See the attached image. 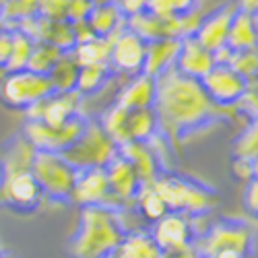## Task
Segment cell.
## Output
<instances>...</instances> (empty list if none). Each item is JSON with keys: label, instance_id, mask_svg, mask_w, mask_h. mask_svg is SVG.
Returning <instances> with one entry per match:
<instances>
[{"label": "cell", "instance_id": "cell-1", "mask_svg": "<svg viewBox=\"0 0 258 258\" xmlns=\"http://www.w3.org/2000/svg\"><path fill=\"white\" fill-rule=\"evenodd\" d=\"M155 81L157 93L153 110L159 120V135L167 139V143L176 145L225 116V107L209 99L201 81L182 75L176 67L161 73Z\"/></svg>", "mask_w": 258, "mask_h": 258}, {"label": "cell", "instance_id": "cell-2", "mask_svg": "<svg viewBox=\"0 0 258 258\" xmlns=\"http://www.w3.org/2000/svg\"><path fill=\"white\" fill-rule=\"evenodd\" d=\"M114 207H83L79 225L71 240L69 252L73 258H112L122 240L126 225Z\"/></svg>", "mask_w": 258, "mask_h": 258}, {"label": "cell", "instance_id": "cell-3", "mask_svg": "<svg viewBox=\"0 0 258 258\" xmlns=\"http://www.w3.org/2000/svg\"><path fill=\"white\" fill-rule=\"evenodd\" d=\"M153 188L167 205L169 211L188 215L190 219L203 217L217 207L219 199L215 190L201 184L199 180L184 178L178 174H165L161 171L159 178L153 182Z\"/></svg>", "mask_w": 258, "mask_h": 258}, {"label": "cell", "instance_id": "cell-4", "mask_svg": "<svg viewBox=\"0 0 258 258\" xmlns=\"http://www.w3.org/2000/svg\"><path fill=\"white\" fill-rule=\"evenodd\" d=\"M31 174L46 199L56 203H71L79 169L69 163L62 153L37 151L31 163Z\"/></svg>", "mask_w": 258, "mask_h": 258}, {"label": "cell", "instance_id": "cell-5", "mask_svg": "<svg viewBox=\"0 0 258 258\" xmlns=\"http://www.w3.org/2000/svg\"><path fill=\"white\" fill-rule=\"evenodd\" d=\"M116 141L103 131L99 122H87L83 135L64 151L62 155L77 169L87 167H105L118 155Z\"/></svg>", "mask_w": 258, "mask_h": 258}, {"label": "cell", "instance_id": "cell-6", "mask_svg": "<svg viewBox=\"0 0 258 258\" xmlns=\"http://www.w3.org/2000/svg\"><path fill=\"white\" fill-rule=\"evenodd\" d=\"M54 93V85L48 75H39L29 69L7 73L0 83V97L13 110H29L37 101Z\"/></svg>", "mask_w": 258, "mask_h": 258}, {"label": "cell", "instance_id": "cell-7", "mask_svg": "<svg viewBox=\"0 0 258 258\" xmlns=\"http://www.w3.org/2000/svg\"><path fill=\"white\" fill-rule=\"evenodd\" d=\"M89 120H85L81 114L69 120L67 124L52 126L41 120H27L25 124V139L37 149V151H52V153H64L67 149L83 135L85 126Z\"/></svg>", "mask_w": 258, "mask_h": 258}, {"label": "cell", "instance_id": "cell-8", "mask_svg": "<svg viewBox=\"0 0 258 258\" xmlns=\"http://www.w3.org/2000/svg\"><path fill=\"white\" fill-rule=\"evenodd\" d=\"M203 258H211L221 250H238L248 254L252 248V229L240 219H221L213 223L197 242Z\"/></svg>", "mask_w": 258, "mask_h": 258}, {"label": "cell", "instance_id": "cell-9", "mask_svg": "<svg viewBox=\"0 0 258 258\" xmlns=\"http://www.w3.org/2000/svg\"><path fill=\"white\" fill-rule=\"evenodd\" d=\"M201 85L209 99L221 107L235 105L250 89V81L240 73H235L229 64H215L201 79Z\"/></svg>", "mask_w": 258, "mask_h": 258}, {"label": "cell", "instance_id": "cell-10", "mask_svg": "<svg viewBox=\"0 0 258 258\" xmlns=\"http://www.w3.org/2000/svg\"><path fill=\"white\" fill-rule=\"evenodd\" d=\"M41 201H44V192L33 178L31 169L3 174V180H0V205L27 213L35 211L41 205Z\"/></svg>", "mask_w": 258, "mask_h": 258}, {"label": "cell", "instance_id": "cell-11", "mask_svg": "<svg viewBox=\"0 0 258 258\" xmlns=\"http://www.w3.org/2000/svg\"><path fill=\"white\" fill-rule=\"evenodd\" d=\"M147 54V41H143L137 33L124 27L120 33L112 37V52H110V67L118 75L135 77L143 73Z\"/></svg>", "mask_w": 258, "mask_h": 258}, {"label": "cell", "instance_id": "cell-12", "mask_svg": "<svg viewBox=\"0 0 258 258\" xmlns=\"http://www.w3.org/2000/svg\"><path fill=\"white\" fill-rule=\"evenodd\" d=\"M71 203H75L81 209L83 207H114L105 167L79 169L77 182L71 195Z\"/></svg>", "mask_w": 258, "mask_h": 258}, {"label": "cell", "instance_id": "cell-13", "mask_svg": "<svg viewBox=\"0 0 258 258\" xmlns=\"http://www.w3.org/2000/svg\"><path fill=\"white\" fill-rule=\"evenodd\" d=\"M149 233H151V238L155 240L161 252H171V250H180V248L197 244L192 219L188 215L174 213V211H169L159 221H155Z\"/></svg>", "mask_w": 258, "mask_h": 258}, {"label": "cell", "instance_id": "cell-14", "mask_svg": "<svg viewBox=\"0 0 258 258\" xmlns=\"http://www.w3.org/2000/svg\"><path fill=\"white\" fill-rule=\"evenodd\" d=\"M81 99H83V95L77 89L75 91H67V93L54 91L46 99H41V101H37L35 105L29 107L27 110V120H41V122L52 124V126L67 124L69 120L79 116Z\"/></svg>", "mask_w": 258, "mask_h": 258}, {"label": "cell", "instance_id": "cell-15", "mask_svg": "<svg viewBox=\"0 0 258 258\" xmlns=\"http://www.w3.org/2000/svg\"><path fill=\"white\" fill-rule=\"evenodd\" d=\"M105 174H107V182H110V190H112V205L114 209H122L124 205H135V197L139 188L143 186L135 167L128 163V159H124L120 153L105 165Z\"/></svg>", "mask_w": 258, "mask_h": 258}, {"label": "cell", "instance_id": "cell-16", "mask_svg": "<svg viewBox=\"0 0 258 258\" xmlns=\"http://www.w3.org/2000/svg\"><path fill=\"white\" fill-rule=\"evenodd\" d=\"M235 11H238L235 5H225V7H219L217 11L203 17L195 37L213 54L221 50L223 46H227V35H229L231 19H233Z\"/></svg>", "mask_w": 258, "mask_h": 258}, {"label": "cell", "instance_id": "cell-17", "mask_svg": "<svg viewBox=\"0 0 258 258\" xmlns=\"http://www.w3.org/2000/svg\"><path fill=\"white\" fill-rule=\"evenodd\" d=\"M118 153L128 159L137 171V176L141 184H153L159 174H161V161L159 153L151 147V143H143V141H131L126 145H120Z\"/></svg>", "mask_w": 258, "mask_h": 258}, {"label": "cell", "instance_id": "cell-18", "mask_svg": "<svg viewBox=\"0 0 258 258\" xmlns=\"http://www.w3.org/2000/svg\"><path fill=\"white\" fill-rule=\"evenodd\" d=\"M215 64H217L215 54L211 50H207L195 35L182 39V46H180V52H178V58L174 64L182 75L201 81Z\"/></svg>", "mask_w": 258, "mask_h": 258}, {"label": "cell", "instance_id": "cell-19", "mask_svg": "<svg viewBox=\"0 0 258 258\" xmlns=\"http://www.w3.org/2000/svg\"><path fill=\"white\" fill-rule=\"evenodd\" d=\"M157 93V81L155 77H149L139 73L135 77H128L124 87L120 89L116 103L126 107V110H143V107H153Z\"/></svg>", "mask_w": 258, "mask_h": 258}, {"label": "cell", "instance_id": "cell-20", "mask_svg": "<svg viewBox=\"0 0 258 258\" xmlns=\"http://www.w3.org/2000/svg\"><path fill=\"white\" fill-rule=\"evenodd\" d=\"M180 46H182V39H178V37H161L155 41H149L143 73L157 79L161 73L171 69L176 64Z\"/></svg>", "mask_w": 258, "mask_h": 258}, {"label": "cell", "instance_id": "cell-21", "mask_svg": "<svg viewBox=\"0 0 258 258\" xmlns=\"http://www.w3.org/2000/svg\"><path fill=\"white\" fill-rule=\"evenodd\" d=\"M227 46L233 52H244V50H254L258 48V31L254 23V15L246 11H235L231 19V27L227 35Z\"/></svg>", "mask_w": 258, "mask_h": 258}, {"label": "cell", "instance_id": "cell-22", "mask_svg": "<svg viewBox=\"0 0 258 258\" xmlns=\"http://www.w3.org/2000/svg\"><path fill=\"white\" fill-rule=\"evenodd\" d=\"M87 23L91 25L97 37L112 39L116 33H120L126 27V17L118 9V5H101V7H93Z\"/></svg>", "mask_w": 258, "mask_h": 258}, {"label": "cell", "instance_id": "cell-23", "mask_svg": "<svg viewBox=\"0 0 258 258\" xmlns=\"http://www.w3.org/2000/svg\"><path fill=\"white\" fill-rule=\"evenodd\" d=\"M163 252L147 231H128L112 258H161Z\"/></svg>", "mask_w": 258, "mask_h": 258}, {"label": "cell", "instance_id": "cell-24", "mask_svg": "<svg viewBox=\"0 0 258 258\" xmlns=\"http://www.w3.org/2000/svg\"><path fill=\"white\" fill-rule=\"evenodd\" d=\"M128 143L131 141H143L149 143L159 135V120L153 107H143V110H128Z\"/></svg>", "mask_w": 258, "mask_h": 258}, {"label": "cell", "instance_id": "cell-25", "mask_svg": "<svg viewBox=\"0 0 258 258\" xmlns=\"http://www.w3.org/2000/svg\"><path fill=\"white\" fill-rule=\"evenodd\" d=\"M112 39L110 37H93L85 44L73 48V58L79 67H91V64H110Z\"/></svg>", "mask_w": 258, "mask_h": 258}, {"label": "cell", "instance_id": "cell-26", "mask_svg": "<svg viewBox=\"0 0 258 258\" xmlns=\"http://www.w3.org/2000/svg\"><path fill=\"white\" fill-rule=\"evenodd\" d=\"M116 75L112 71L110 64H91V67H81L79 69V79H77V91L87 97V95H95L99 93L107 83L110 77Z\"/></svg>", "mask_w": 258, "mask_h": 258}, {"label": "cell", "instance_id": "cell-27", "mask_svg": "<svg viewBox=\"0 0 258 258\" xmlns=\"http://www.w3.org/2000/svg\"><path fill=\"white\" fill-rule=\"evenodd\" d=\"M135 205H137V209H139V213H141V217H143L145 221H149L151 225H153L155 221H159L163 215L169 213L167 205H165L163 199L159 197V192L153 188V184H143V186L139 188L137 197H135Z\"/></svg>", "mask_w": 258, "mask_h": 258}, {"label": "cell", "instance_id": "cell-28", "mask_svg": "<svg viewBox=\"0 0 258 258\" xmlns=\"http://www.w3.org/2000/svg\"><path fill=\"white\" fill-rule=\"evenodd\" d=\"M126 27L131 29L133 33H137L143 41H155V39H161V37H167L165 33V19H159L157 15L153 13H139L135 17H128L126 19Z\"/></svg>", "mask_w": 258, "mask_h": 258}, {"label": "cell", "instance_id": "cell-29", "mask_svg": "<svg viewBox=\"0 0 258 258\" xmlns=\"http://www.w3.org/2000/svg\"><path fill=\"white\" fill-rule=\"evenodd\" d=\"M79 64L73 58L71 52L62 54V58L56 62V67L50 71V81L54 85V91L58 93H67L77 89V79H79Z\"/></svg>", "mask_w": 258, "mask_h": 258}, {"label": "cell", "instance_id": "cell-30", "mask_svg": "<svg viewBox=\"0 0 258 258\" xmlns=\"http://www.w3.org/2000/svg\"><path fill=\"white\" fill-rule=\"evenodd\" d=\"M62 54H67V52H62L60 48L50 44V41H35L31 58L27 62V69L39 75H50V71L56 67V62L62 58Z\"/></svg>", "mask_w": 258, "mask_h": 258}, {"label": "cell", "instance_id": "cell-31", "mask_svg": "<svg viewBox=\"0 0 258 258\" xmlns=\"http://www.w3.org/2000/svg\"><path fill=\"white\" fill-rule=\"evenodd\" d=\"M126 122H128V110L118 103H114L112 107H107L103 112L99 124L103 126V131L110 135L116 145H126L128 143V131H126Z\"/></svg>", "mask_w": 258, "mask_h": 258}, {"label": "cell", "instance_id": "cell-32", "mask_svg": "<svg viewBox=\"0 0 258 258\" xmlns=\"http://www.w3.org/2000/svg\"><path fill=\"white\" fill-rule=\"evenodd\" d=\"M35 46V39H31L27 33L15 29L13 31V48H11V56L5 67V73H13V71H23L27 69V62L31 58Z\"/></svg>", "mask_w": 258, "mask_h": 258}, {"label": "cell", "instance_id": "cell-33", "mask_svg": "<svg viewBox=\"0 0 258 258\" xmlns=\"http://www.w3.org/2000/svg\"><path fill=\"white\" fill-rule=\"evenodd\" d=\"M233 157L240 159H258V118L250 120L233 143Z\"/></svg>", "mask_w": 258, "mask_h": 258}, {"label": "cell", "instance_id": "cell-34", "mask_svg": "<svg viewBox=\"0 0 258 258\" xmlns=\"http://www.w3.org/2000/svg\"><path fill=\"white\" fill-rule=\"evenodd\" d=\"M229 67L240 73L242 77H246L248 81L258 77V48L254 50H244V52H233Z\"/></svg>", "mask_w": 258, "mask_h": 258}, {"label": "cell", "instance_id": "cell-35", "mask_svg": "<svg viewBox=\"0 0 258 258\" xmlns=\"http://www.w3.org/2000/svg\"><path fill=\"white\" fill-rule=\"evenodd\" d=\"M37 15L48 21H69V0H39Z\"/></svg>", "mask_w": 258, "mask_h": 258}, {"label": "cell", "instance_id": "cell-36", "mask_svg": "<svg viewBox=\"0 0 258 258\" xmlns=\"http://www.w3.org/2000/svg\"><path fill=\"white\" fill-rule=\"evenodd\" d=\"M242 203H244L246 213H250L254 219H258V178H252L250 182H246Z\"/></svg>", "mask_w": 258, "mask_h": 258}, {"label": "cell", "instance_id": "cell-37", "mask_svg": "<svg viewBox=\"0 0 258 258\" xmlns=\"http://www.w3.org/2000/svg\"><path fill=\"white\" fill-rule=\"evenodd\" d=\"M93 11L91 0H69V21L79 23V21H87Z\"/></svg>", "mask_w": 258, "mask_h": 258}, {"label": "cell", "instance_id": "cell-38", "mask_svg": "<svg viewBox=\"0 0 258 258\" xmlns=\"http://www.w3.org/2000/svg\"><path fill=\"white\" fill-rule=\"evenodd\" d=\"M231 174L235 176V180H242L246 184V182H250L254 178V163L250 159L235 157L233 163H231Z\"/></svg>", "mask_w": 258, "mask_h": 258}, {"label": "cell", "instance_id": "cell-39", "mask_svg": "<svg viewBox=\"0 0 258 258\" xmlns=\"http://www.w3.org/2000/svg\"><path fill=\"white\" fill-rule=\"evenodd\" d=\"M118 9L122 11V15L128 17H135L139 13H145L149 9V0H118Z\"/></svg>", "mask_w": 258, "mask_h": 258}, {"label": "cell", "instance_id": "cell-40", "mask_svg": "<svg viewBox=\"0 0 258 258\" xmlns=\"http://www.w3.org/2000/svg\"><path fill=\"white\" fill-rule=\"evenodd\" d=\"M161 258H203L197 244L192 246H186V248H180V250H171V252H163Z\"/></svg>", "mask_w": 258, "mask_h": 258}, {"label": "cell", "instance_id": "cell-41", "mask_svg": "<svg viewBox=\"0 0 258 258\" xmlns=\"http://www.w3.org/2000/svg\"><path fill=\"white\" fill-rule=\"evenodd\" d=\"M171 7H174L176 15H182V13H188L197 7V0H169Z\"/></svg>", "mask_w": 258, "mask_h": 258}, {"label": "cell", "instance_id": "cell-42", "mask_svg": "<svg viewBox=\"0 0 258 258\" xmlns=\"http://www.w3.org/2000/svg\"><path fill=\"white\" fill-rule=\"evenodd\" d=\"M235 7L240 11L250 13V15H256L258 13V0H235Z\"/></svg>", "mask_w": 258, "mask_h": 258}, {"label": "cell", "instance_id": "cell-43", "mask_svg": "<svg viewBox=\"0 0 258 258\" xmlns=\"http://www.w3.org/2000/svg\"><path fill=\"white\" fill-rule=\"evenodd\" d=\"M211 258H246V254L238 252V250H221L217 254H213Z\"/></svg>", "mask_w": 258, "mask_h": 258}, {"label": "cell", "instance_id": "cell-44", "mask_svg": "<svg viewBox=\"0 0 258 258\" xmlns=\"http://www.w3.org/2000/svg\"><path fill=\"white\" fill-rule=\"evenodd\" d=\"M93 7H101V5H116L118 0H91Z\"/></svg>", "mask_w": 258, "mask_h": 258}, {"label": "cell", "instance_id": "cell-45", "mask_svg": "<svg viewBox=\"0 0 258 258\" xmlns=\"http://www.w3.org/2000/svg\"><path fill=\"white\" fill-rule=\"evenodd\" d=\"M252 163H254V178H258V159H254Z\"/></svg>", "mask_w": 258, "mask_h": 258}, {"label": "cell", "instance_id": "cell-46", "mask_svg": "<svg viewBox=\"0 0 258 258\" xmlns=\"http://www.w3.org/2000/svg\"><path fill=\"white\" fill-rule=\"evenodd\" d=\"M254 23H256V31H258V13L254 15Z\"/></svg>", "mask_w": 258, "mask_h": 258}, {"label": "cell", "instance_id": "cell-47", "mask_svg": "<svg viewBox=\"0 0 258 258\" xmlns=\"http://www.w3.org/2000/svg\"><path fill=\"white\" fill-rule=\"evenodd\" d=\"M0 258H13V256H9V254H5V252H0Z\"/></svg>", "mask_w": 258, "mask_h": 258}, {"label": "cell", "instance_id": "cell-48", "mask_svg": "<svg viewBox=\"0 0 258 258\" xmlns=\"http://www.w3.org/2000/svg\"><path fill=\"white\" fill-rule=\"evenodd\" d=\"M5 3H7V0H0V11H3V7H5Z\"/></svg>", "mask_w": 258, "mask_h": 258}]
</instances>
